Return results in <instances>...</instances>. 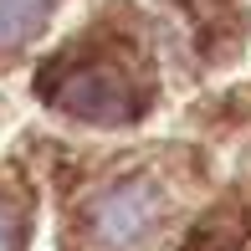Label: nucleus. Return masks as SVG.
Masks as SVG:
<instances>
[{
    "instance_id": "f03ea898",
    "label": "nucleus",
    "mask_w": 251,
    "mask_h": 251,
    "mask_svg": "<svg viewBox=\"0 0 251 251\" xmlns=\"http://www.w3.org/2000/svg\"><path fill=\"white\" fill-rule=\"evenodd\" d=\"M154 215H159V190L149 179H133V185L108 190L93 205V231L108 236V241H139L154 226Z\"/></svg>"
},
{
    "instance_id": "7ed1b4c3",
    "label": "nucleus",
    "mask_w": 251,
    "mask_h": 251,
    "mask_svg": "<svg viewBox=\"0 0 251 251\" xmlns=\"http://www.w3.org/2000/svg\"><path fill=\"white\" fill-rule=\"evenodd\" d=\"M51 0H0V51L5 47H21L31 31H41Z\"/></svg>"
},
{
    "instance_id": "f257e3e1",
    "label": "nucleus",
    "mask_w": 251,
    "mask_h": 251,
    "mask_svg": "<svg viewBox=\"0 0 251 251\" xmlns=\"http://www.w3.org/2000/svg\"><path fill=\"white\" fill-rule=\"evenodd\" d=\"M56 108L77 113L87 123H123L139 113V93H133V82L118 67H87L56 93Z\"/></svg>"
},
{
    "instance_id": "20e7f679",
    "label": "nucleus",
    "mask_w": 251,
    "mask_h": 251,
    "mask_svg": "<svg viewBox=\"0 0 251 251\" xmlns=\"http://www.w3.org/2000/svg\"><path fill=\"white\" fill-rule=\"evenodd\" d=\"M0 251H21V221L10 205H0Z\"/></svg>"
}]
</instances>
